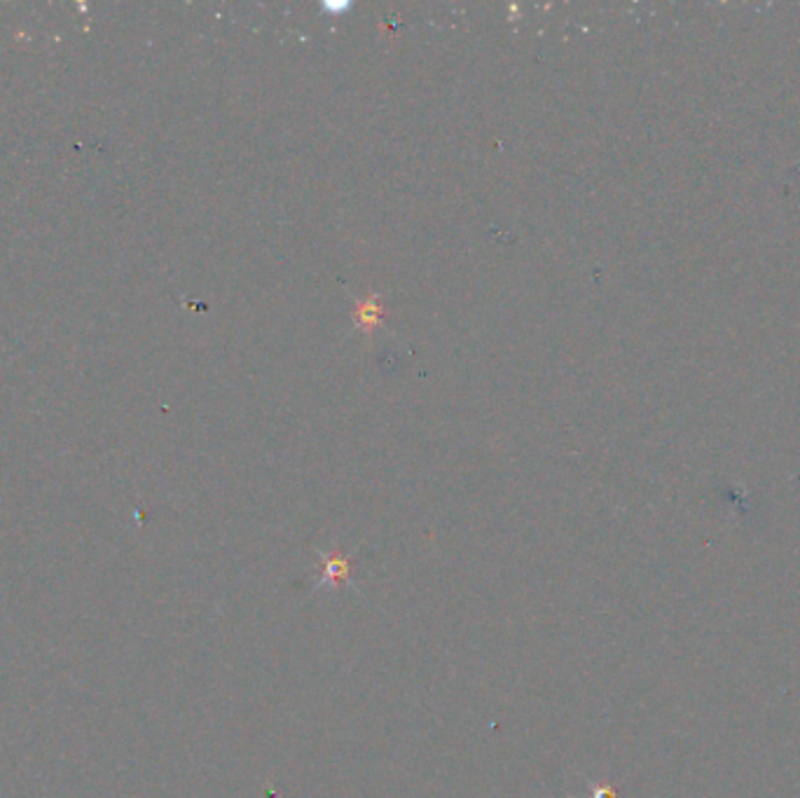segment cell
<instances>
[{
  "instance_id": "1",
  "label": "cell",
  "mask_w": 800,
  "mask_h": 798,
  "mask_svg": "<svg viewBox=\"0 0 800 798\" xmlns=\"http://www.w3.org/2000/svg\"><path fill=\"white\" fill-rule=\"evenodd\" d=\"M319 572H321V581H319V588L321 585H349L353 579V559L347 555H319Z\"/></svg>"
},
{
  "instance_id": "2",
  "label": "cell",
  "mask_w": 800,
  "mask_h": 798,
  "mask_svg": "<svg viewBox=\"0 0 800 798\" xmlns=\"http://www.w3.org/2000/svg\"><path fill=\"white\" fill-rule=\"evenodd\" d=\"M382 316H384V309H382V300L379 296H368L366 300L356 302V309H353V321L356 326L363 330V333H372L375 328L382 326Z\"/></svg>"
},
{
  "instance_id": "3",
  "label": "cell",
  "mask_w": 800,
  "mask_h": 798,
  "mask_svg": "<svg viewBox=\"0 0 800 798\" xmlns=\"http://www.w3.org/2000/svg\"><path fill=\"white\" fill-rule=\"evenodd\" d=\"M593 798H616V792H613L611 786H602V789L594 792Z\"/></svg>"
}]
</instances>
